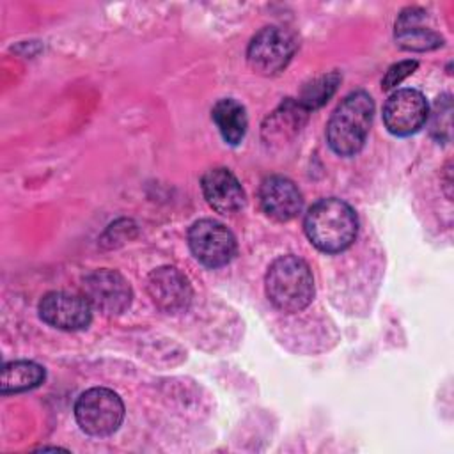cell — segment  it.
<instances>
[{
	"label": "cell",
	"instance_id": "1",
	"mask_svg": "<svg viewBox=\"0 0 454 454\" xmlns=\"http://www.w3.org/2000/svg\"><path fill=\"white\" fill-rule=\"evenodd\" d=\"M305 234L310 243L326 254H337L348 248L358 231V220L353 207L335 197L317 200L305 215Z\"/></svg>",
	"mask_w": 454,
	"mask_h": 454
},
{
	"label": "cell",
	"instance_id": "2",
	"mask_svg": "<svg viewBox=\"0 0 454 454\" xmlns=\"http://www.w3.org/2000/svg\"><path fill=\"white\" fill-rule=\"evenodd\" d=\"M374 114V103L364 90L348 94L333 110L328 126V145L340 156L356 154L369 135Z\"/></svg>",
	"mask_w": 454,
	"mask_h": 454
},
{
	"label": "cell",
	"instance_id": "3",
	"mask_svg": "<svg viewBox=\"0 0 454 454\" xmlns=\"http://www.w3.org/2000/svg\"><path fill=\"white\" fill-rule=\"evenodd\" d=\"M266 294L284 312H298L314 298V277L309 264L296 255H282L266 273Z\"/></svg>",
	"mask_w": 454,
	"mask_h": 454
},
{
	"label": "cell",
	"instance_id": "4",
	"mask_svg": "<svg viewBox=\"0 0 454 454\" xmlns=\"http://www.w3.org/2000/svg\"><path fill=\"white\" fill-rule=\"evenodd\" d=\"M74 417L85 433L92 436H106L119 429L124 419V404L114 390L96 387L85 390L78 397Z\"/></svg>",
	"mask_w": 454,
	"mask_h": 454
},
{
	"label": "cell",
	"instance_id": "5",
	"mask_svg": "<svg viewBox=\"0 0 454 454\" xmlns=\"http://www.w3.org/2000/svg\"><path fill=\"white\" fill-rule=\"evenodd\" d=\"M294 50L296 41L291 32L282 27H264L252 37L247 59L255 73L271 76L289 64Z\"/></svg>",
	"mask_w": 454,
	"mask_h": 454
},
{
	"label": "cell",
	"instance_id": "6",
	"mask_svg": "<svg viewBox=\"0 0 454 454\" xmlns=\"http://www.w3.org/2000/svg\"><path fill=\"white\" fill-rule=\"evenodd\" d=\"M188 245L195 259L209 268L227 264L236 254L232 232L220 222L209 218L199 220L190 227Z\"/></svg>",
	"mask_w": 454,
	"mask_h": 454
},
{
	"label": "cell",
	"instance_id": "7",
	"mask_svg": "<svg viewBox=\"0 0 454 454\" xmlns=\"http://www.w3.org/2000/svg\"><path fill=\"white\" fill-rule=\"evenodd\" d=\"M429 117L426 98L415 89H401L390 94L383 106V122L392 135L417 133Z\"/></svg>",
	"mask_w": 454,
	"mask_h": 454
},
{
	"label": "cell",
	"instance_id": "8",
	"mask_svg": "<svg viewBox=\"0 0 454 454\" xmlns=\"http://www.w3.org/2000/svg\"><path fill=\"white\" fill-rule=\"evenodd\" d=\"M83 296L103 314H121L131 303V287L115 270H96L83 280Z\"/></svg>",
	"mask_w": 454,
	"mask_h": 454
},
{
	"label": "cell",
	"instance_id": "9",
	"mask_svg": "<svg viewBox=\"0 0 454 454\" xmlns=\"http://www.w3.org/2000/svg\"><path fill=\"white\" fill-rule=\"evenodd\" d=\"M90 310L92 307L85 296L66 291H51L39 303L41 319L59 330L87 328L92 317Z\"/></svg>",
	"mask_w": 454,
	"mask_h": 454
},
{
	"label": "cell",
	"instance_id": "10",
	"mask_svg": "<svg viewBox=\"0 0 454 454\" xmlns=\"http://www.w3.org/2000/svg\"><path fill=\"white\" fill-rule=\"evenodd\" d=\"M147 293L154 305L168 314L188 309L192 301V287L188 278L174 266H161L149 273Z\"/></svg>",
	"mask_w": 454,
	"mask_h": 454
},
{
	"label": "cell",
	"instance_id": "11",
	"mask_svg": "<svg viewBox=\"0 0 454 454\" xmlns=\"http://www.w3.org/2000/svg\"><path fill=\"white\" fill-rule=\"evenodd\" d=\"M259 202L262 211L277 222L293 220L303 206L298 186L284 176H270L261 183Z\"/></svg>",
	"mask_w": 454,
	"mask_h": 454
},
{
	"label": "cell",
	"instance_id": "12",
	"mask_svg": "<svg viewBox=\"0 0 454 454\" xmlns=\"http://www.w3.org/2000/svg\"><path fill=\"white\" fill-rule=\"evenodd\" d=\"M200 184H202V193L207 204L222 215H234L247 202V197L239 181L225 167H216L207 170L202 176Z\"/></svg>",
	"mask_w": 454,
	"mask_h": 454
},
{
	"label": "cell",
	"instance_id": "13",
	"mask_svg": "<svg viewBox=\"0 0 454 454\" xmlns=\"http://www.w3.org/2000/svg\"><path fill=\"white\" fill-rule=\"evenodd\" d=\"M427 12L417 7L403 11L395 21V41L401 48L411 51L434 50L443 44V39L427 23Z\"/></svg>",
	"mask_w": 454,
	"mask_h": 454
},
{
	"label": "cell",
	"instance_id": "14",
	"mask_svg": "<svg viewBox=\"0 0 454 454\" xmlns=\"http://www.w3.org/2000/svg\"><path fill=\"white\" fill-rule=\"evenodd\" d=\"M211 117H213L222 138L227 144L236 145L243 140V137L247 133L248 119H247V112L241 103H238L232 98L220 99L213 106Z\"/></svg>",
	"mask_w": 454,
	"mask_h": 454
},
{
	"label": "cell",
	"instance_id": "15",
	"mask_svg": "<svg viewBox=\"0 0 454 454\" xmlns=\"http://www.w3.org/2000/svg\"><path fill=\"white\" fill-rule=\"evenodd\" d=\"M43 380H44V369L39 364L28 362V360H16L4 365L0 388H2V394L25 392L39 387Z\"/></svg>",
	"mask_w": 454,
	"mask_h": 454
},
{
	"label": "cell",
	"instance_id": "16",
	"mask_svg": "<svg viewBox=\"0 0 454 454\" xmlns=\"http://www.w3.org/2000/svg\"><path fill=\"white\" fill-rule=\"evenodd\" d=\"M307 115V110L298 103V101H291L287 99L286 103L280 105L278 110H275L268 119L266 124L262 126V133L266 137V140L270 142V138H277V140H286L287 137L294 135L300 126L303 124Z\"/></svg>",
	"mask_w": 454,
	"mask_h": 454
},
{
	"label": "cell",
	"instance_id": "17",
	"mask_svg": "<svg viewBox=\"0 0 454 454\" xmlns=\"http://www.w3.org/2000/svg\"><path fill=\"white\" fill-rule=\"evenodd\" d=\"M340 82V76L339 73H328V74H323L319 78H316L314 82H310L303 92H301V98H300V105L309 112V110H314V108H319L323 103L328 101V98L335 92L337 89V83Z\"/></svg>",
	"mask_w": 454,
	"mask_h": 454
},
{
	"label": "cell",
	"instance_id": "18",
	"mask_svg": "<svg viewBox=\"0 0 454 454\" xmlns=\"http://www.w3.org/2000/svg\"><path fill=\"white\" fill-rule=\"evenodd\" d=\"M450 112H452V106H450L449 96L438 98L433 106L431 124H429V131L438 142L447 140L450 135Z\"/></svg>",
	"mask_w": 454,
	"mask_h": 454
},
{
	"label": "cell",
	"instance_id": "19",
	"mask_svg": "<svg viewBox=\"0 0 454 454\" xmlns=\"http://www.w3.org/2000/svg\"><path fill=\"white\" fill-rule=\"evenodd\" d=\"M417 66H419L417 60H403V62L390 66L385 78L381 80V87L387 90L397 87L406 76H410L417 69Z\"/></svg>",
	"mask_w": 454,
	"mask_h": 454
}]
</instances>
